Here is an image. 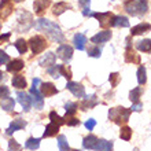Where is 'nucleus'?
I'll return each instance as SVG.
<instances>
[{"label":"nucleus","mask_w":151,"mask_h":151,"mask_svg":"<svg viewBox=\"0 0 151 151\" xmlns=\"http://www.w3.org/2000/svg\"><path fill=\"white\" fill-rule=\"evenodd\" d=\"M148 30H151V25L147 24V22H142V24L136 25L131 29V35L132 36H139V35H143Z\"/></svg>","instance_id":"nucleus-18"},{"label":"nucleus","mask_w":151,"mask_h":151,"mask_svg":"<svg viewBox=\"0 0 151 151\" xmlns=\"http://www.w3.org/2000/svg\"><path fill=\"white\" fill-rule=\"evenodd\" d=\"M109 80H110L111 87H117V85H118V83H119V80H121V76H119L118 73H110Z\"/></svg>","instance_id":"nucleus-42"},{"label":"nucleus","mask_w":151,"mask_h":151,"mask_svg":"<svg viewBox=\"0 0 151 151\" xmlns=\"http://www.w3.org/2000/svg\"><path fill=\"white\" fill-rule=\"evenodd\" d=\"M12 87L17 88V89H25L26 88V80H25L24 76L17 74L12 77Z\"/></svg>","instance_id":"nucleus-24"},{"label":"nucleus","mask_w":151,"mask_h":151,"mask_svg":"<svg viewBox=\"0 0 151 151\" xmlns=\"http://www.w3.org/2000/svg\"><path fill=\"white\" fill-rule=\"evenodd\" d=\"M113 147H114L113 142L106 140V139H99V142H98V147H96V151H113Z\"/></svg>","instance_id":"nucleus-26"},{"label":"nucleus","mask_w":151,"mask_h":151,"mask_svg":"<svg viewBox=\"0 0 151 151\" xmlns=\"http://www.w3.org/2000/svg\"><path fill=\"white\" fill-rule=\"evenodd\" d=\"M111 1H114V0H111Z\"/></svg>","instance_id":"nucleus-57"},{"label":"nucleus","mask_w":151,"mask_h":151,"mask_svg":"<svg viewBox=\"0 0 151 151\" xmlns=\"http://www.w3.org/2000/svg\"><path fill=\"white\" fill-rule=\"evenodd\" d=\"M21 150H22V146L15 139H10V142H8V151H21Z\"/></svg>","instance_id":"nucleus-41"},{"label":"nucleus","mask_w":151,"mask_h":151,"mask_svg":"<svg viewBox=\"0 0 151 151\" xmlns=\"http://www.w3.org/2000/svg\"><path fill=\"white\" fill-rule=\"evenodd\" d=\"M136 76H137V81H139V84H146V81H147V72H146V68L144 66H140L139 69H137V73H136Z\"/></svg>","instance_id":"nucleus-33"},{"label":"nucleus","mask_w":151,"mask_h":151,"mask_svg":"<svg viewBox=\"0 0 151 151\" xmlns=\"http://www.w3.org/2000/svg\"><path fill=\"white\" fill-rule=\"evenodd\" d=\"M48 6H50V0H35L33 3V8L37 15H43V12L45 11Z\"/></svg>","instance_id":"nucleus-23"},{"label":"nucleus","mask_w":151,"mask_h":151,"mask_svg":"<svg viewBox=\"0 0 151 151\" xmlns=\"http://www.w3.org/2000/svg\"><path fill=\"white\" fill-rule=\"evenodd\" d=\"M10 36H11V33H10V32H7V33H4V35H1V36H0V44H1V43H6V41H8Z\"/></svg>","instance_id":"nucleus-48"},{"label":"nucleus","mask_w":151,"mask_h":151,"mask_svg":"<svg viewBox=\"0 0 151 151\" xmlns=\"http://www.w3.org/2000/svg\"><path fill=\"white\" fill-rule=\"evenodd\" d=\"M8 96H10V89H8V87L1 85V87H0V99L3 100V99H6V98H8Z\"/></svg>","instance_id":"nucleus-44"},{"label":"nucleus","mask_w":151,"mask_h":151,"mask_svg":"<svg viewBox=\"0 0 151 151\" xmlns=\"http://www.w3.org/2000/svg\"><path fill=\"white\" fill-rule=\"evenodd\" d=\"M69 151H80V150H69Z\"/></svg>","instance_id":"nucleus-54"},{"label":"nucleus","mask_w":151,"mask_h":151,"mask_svg":"<svg viewBox=\"0 0 151 151\" xmlns=\"http://www.w3.org/2000/svg\"><path fill=\"white\" fill-rule=\"evenodd\" d=\"M28 45L30 47V50H32L33 54H35V55H37V54L43 52L44 50L47 48L48 43H47V40L44 39L43 36H33L32 39L29 40Z\"/></svg>","instance_id":"nucleus-6"},{"label":"nucleus","mask_w":151,"mask_h":151,"mask_svg":"<svg viewBox=\"0 0 151 151\" xmlns=\"http://www.w3.org/2000/svg\"><path fill=\"white\" fill-rule=\"evenodd\" d=\"M133 151H139V150H137V148H135V150H133Z\"/></svg>","instance_id":"nucleus-55"},{"label":"nucleus","mask_w":151,"mask_h":151,"mask_svg":"<svg viewBox=\"0 0 151 151\" xmlns=\"http://www.w3.org/2000/svg\"><path fill=\"white\" fill-rule=\"evenodd\" d=\"M40 92H41V95L43 98H50V96H54L58 93V89L52 83H43L41 84V87H40Z\"/></svg>","instance_id":"nucleus-14"},{"label":"nucleus","mask_w":151,"mask_h":151,"mask_svg":"<svg viewBox=\"0 0 151 151\" xmlns=\"http://www.w3.org/2000/svg\"><path fill=\"white\" fill-rule=\"evenodd\" d=\"M98 142H99V139H98L95 135H88V136H85L83 140V147L87 148V150H95L96 151Z\"/></svg>","instance_id":"nucleus-17"},{"label":"nucleus","mask_w":151,"mask_h":151,"mask_svg":"<svg viewBox=\"0 0 151 151\" xmlns=\"http://www.w3.org/2000/svg\"><path fill=\"white\" fill-rule=\"evenodd\" d=\"M17 22H18V30H19V32H28L29 29L35 25V22H33V15L30 12L25 11V10L18 11Z\"/></svg>","instance_id":"nucleus-4"},{"label":"nucleus","mask_w":151,"mask_h":151,"mask_svg":"<svg viewBox=\"0 0 151 151\" xmlns=\"http://www.w3.org/2000/svg\"><path fill=\"white\" fill-rule=\"evenodd\" d=\"M93 12L91 11V7H84L83 8V15L84 17H92Z\"/></svg>","instance_id":"nucleus-49"},{"label":"nucleus","mask_w":151,"mask_h":151,"mask_svg":"<svg viewBox=\"0 0 151 151\" xmlns=\"http://www.w3.org/2000/svg\"><path fill=\"white\" fill-rule=\"evenodd\" d=\"M142 88L140 87H136V88H133L131 92H129V99H131V102L132 103H137L139 102V98L142 96Z\"/></svg>","instance_id":"nucleus-30"},{"label":"nucleus","mask_w":151,"mask_h":151,"mask_svg":"<svg viewBox=\"0 0 151 151\" xmlns=\"http://www.w3.org/2000/svg\"><path fill=\"white\" fill-rule=\"evenodd\" d=\"M65 110H66V115H74L76 111L78 110V104L74 102H68L65 104Z\"/></svg>","instance_id":"nucleus-36"},{"label":"nucleus","mask_w":151,"mask_h":151,"mask_svg":"<svg viewBox=\"0 0 151 151\" xmlns=\"http://www.w3.org/2000/svg\"><path fill=\"white\" fill-rule=\"evenodd\" d=\"M47 72L51 77L58 78V77H60V65H54V66H51V68H48Z\"/></svg>","instance_id":"nucleus-39"},{"label":"nucleus","mask_w":151,"mask_h":151,"mask_svg":"<svg viewBox=\"0 0 151 151\" xmlns=\"http://www.w3.org/2000/svg\"><path fill=\"white\" fill-rule=\"evenodd\" d=\"M60 76H63L68 81H70V78H72V72H70V69L66 68L65 65H60Z\"/></svg>","instance_id":"nucleus-43"},{"label":"nucleus","mask_w":151,"mask_h":151,"mask_svg":"<svg viewBox=\"0 0 151 151\" xmlns=\"http://www.w3.org/2000/svg\"><path fill=\"white\" fill-rule=\"evenodd\" d=\"M131 109L127 107H114L109 110V119L113 121L117 125H122V124H127L129 121V117H131Z\"/></svg>","instance_id":"nucleus-2"},{"label":"nucleus","mask_w":151,"mask_h":151,"mask_svg":"<svg viewBox=\"0 0 151 151\" xmlns=\"http://www.w3.org/2000/svg\"><path fill=\"white\" fill-rule=\"evenodd\" d=\"M73 43H74V47L78 51H84L85 50V43H87V37L84 36L83 33H76L74 39H73Z\"/></svg>","instance_id":"nucleus-21"},{"label":"nucleus","mask_w":151,"mask_h":151,"mask_svg":"<svg viewBox=\"0 0 151 151\" xmlns=\"http://www.w3.org/2000/svg\"><path fill=\"white\" fill-rule=\"evenodd\" d=\"M15 3H19V1H24V0H14Z\"/></svg>","instance_id":"nucleus-52"},{"label":"nucleus","mask_w":151,"mask_h":151,"mask_svg":"<svg viewBox=\"0 0 151 151\" xmlns=\"http://www.w3.org/2000/svg\"><path fill=\"white\" fill-rule=\"evenodd\" d=\"M98 103H99V102H98L96 95H88V96H84L83 102L80 103V107H81V110L85 111V110H88V109H93Z\"/></svg>","instance_id":"nucleus-13"},{"label":"nucleus","mask_w":151,"mask_h":151,"mask_svg":"<svg viewBox=\"0 0 151 151\" xmlns=\"http://www.w3.org/2000/svg\"><path fill=\"white\" fill-rule=\"evenodd\" d=\"M136 47L142 52H151V40H148V39L140 40V41H137Z\"/></svg>","instance_id":"nucleus-28"},{"label":"nucleus","mask_w":151,"mask_h":151,"mask_svg":"<svg viewBox=\"0 0 151 151\" xmlns=\"http://www.w3.org/2000/svg\"><path fill=\"white\" fill-rule=\"evenodd\" d=\"M35 28L37 30L45 32V35L52 41H56V43H63L65 41V36H63V33H62V30H60V28L55 22H52V21H48L45 18H40L39 21H36Z\"/></svg>","instance_id":"nucleus-1"},{"label":"nucleus","mask_w":151,"mask_h":151,"mask_svg":"<svg viewBox=\"0 0 151 151\" xmlns=\"http://www.w3.org/2000/svg\"><path fill=\"white\" fill-rule=\"evenodd\" d=\"M110 39H111V32L106 29V30H103V32H99L98 35H95V36L91 39V41H92L93 44H96V45H98V44L107 43Z\"/></svg>","instance_id":"nucleus-15"},{"label":"nucleus","mask_w":151,"mask_h":151,"mask_svg":"<svg viewBox=\"0 0 151 151\" xmlns=\"http://www.w3.org/2000/svg\"><path fill=\"white\" fill-rule=\"evenodd\" d=\"M124 1H125V3H129V1H132V0H124Z\"/></svg>","instance_id":"nucleus-53"},{"label":"nucleus","mask_w":151,"mask_h":151,"mask_svg":"<svg viewBox=\"0 0 151 151\" xmlns=\"http://www.w3.org/2000/svg\"><path fill=\"white\" fill-rule=\"evenodd\" d=\"M92 17L99 21L100 28H103V29H107L109 26H111V21L114 18V15H113L111 12H93Z\"/></svg>","instance_id":"nucleus-7"},{"label":"nucleus","mask_w":151,"mask_h":151,"mask_svg":"<svg viewBox=\"0 0 151 151\" xmlns=\"http://www.w3.org/2000/svg\"><path fill=\"white\" fill-rule=\"evenodd\" d=\"M8 62H10L8 54H6L3 50H0V65H6V63H8Z\"/></svg>","instance_id":"nucleus-45"},{"label":"nucleus","mask_w":151,"mask_h":151,"mask_svg":"<svg viewBox=\"0 0 151 151\" xmlns=\"http://www.w3.org/2000/svg\"><path fill=\"white\" fill-rule=\"evenodd\" d=\"M139 56L136 55V52L133 51V48L131 45L127 47V51H125V62L131 63V62H139Z\"/></svg>","instance_id":"nucleus-27"},{"label":"nucleus","mask_w":151,"mask_h":151,"mask_svg":"<svg viewBox=\"0 0 151 151\" xmlns=\"http://www.w3.org/2000/svg\"><path fill=\"white\" fill-rule=\"evenodd\" d=\"M68 10H72V6L66 1H59V3H56L54 7H52V14L54 15H62L65 11H68Z\"/></svg>","instance_id":"nucleus-20"},{"label":"nucleus","mask_w":151,"mask_h":151,"mask_svg":"<svg viewBox=\"0 0 151 151\" xmlns=\"http://www.w3.org/2000/svg\"><path fill=\"white\" fill-rule=\"evenodd\" d=\"M17 98H18V102L24 109V111L28 113L30 110V107H32V98H30V95H28V93H25L22 91H18L17 92Z\"/></svg>","instance_id":"nucleus-11"},{"label":"nucleus","mask_w":151,"mask_h":151,"mask_svg":"<svg viewBox=\"0 0 151 151\" xmlns=\"http://www.w3.org/2000/svg\"><path fill=\"white\" fill-rule=\"evenodd\" d=\"M78 4L81 7H91V0H78Z\"/></svg>","instance_id":"nucleus-50"},{"label":"nucleus","mask_w":151,"mask_h":151,"mask_svg":"<svg viewBox=\"0 0 151 151\" xmlns=\"http://www.w3.org/2000/svg\"><path fill=\"white\" fill-rule=\"evenodd\" d=\"M125 10L129 15L140 17L147 12L148 1L147 0H132L129 3H125Z\"/></svg>","instance_id":"nucleus-3"},{"label":"nucleus","mask_w":151,"mask_h":151,"mask_svg":"<svg viewBox=\"0 0 151 151\" xmlns=\"http://www.w3.org/2000/svg\"><path fill=\"white\" fill-rule=\"evenodd\" d=\"M55 60H56V55L54 52H45L41 58H40L39 63L40 66H43V68H51L55 65Z\"/></svg>","instance_id":"nucleus-12"},{"label":"nucleus","mask_w":151,"mask_h":151,"mask_svg":"<svg viewBox=\"0 0 151 151\" xmlns=\"http://www.w3.org/2000/svg\"><path fill=\"white\" fill-rule=\"evenodd\" d=\"M24 66H25V63L22 59H12V60H10L7 65V72L17 73V72H19V70H22Z\"/></svg>","instance_id":"nucleus-19"},{"label":"nucleus","mask_w":151,"mask_h":151,"mask_svg":"<svg viewBox=\"0 0 151 151\" xmlns=\"http://www.w3.org/2000/svg\"><path fill=\"white\" fill-rule=\"evenodd\" d=\"M59 132V125H56L54 122H50L45 127V131H44L43 137H51V136H55L56 133Z\"/></svg>","instance_id":"nucleus-25"},{"label":"nucleus","mask_w":151,"mask_h":151,"mask_svg":"<svg viewBox=\"0 0 151 151\" xmlns=\"http://www.w3.org/2000/svg\"><path fill=\"white\" fill-rule=\"evenodd\" d=\"M25 147L28 148V150H37V148L40 147V139H37V137H30V139H28V142L25 143Z\"/></svg>","instance_id":"nucleus-32"},{"label":"nucleus","mask_w":151,"mask_h":151,"mask_svg":"<svg viewBox=\"0 0 151 151\" xmlns=\"http://www.w3.org/2000/svg\"><path fill=\"white\" fill-rule=\"evenodd\" d=\"M56 56L60 58L63 62H69L73 58V48L68 44H62L58 50H56Z\"/></svg>","instance_id":"nucleus-8"},{"label":"nucleus","mask_w":151,"mask_h":151,"mask_svg":"<svg viewBox=\"0 0 151 151\" xmlns=\"http://www.w3.org/2000/svg\"><path fill=\"white\" fill-rule=\"evenodd\" d=\"M65 124L68 125V127H76V125H80V119L73 117V115H66L63 118Z\"/></svg>","instance_id":"nucleus-40"},{"label":"nucleus","mask_w":151,"mask_h":151,"mask_svg":"<svg viewBox=\"0 0 151 151\" xmlns=\"http://www.w3.org/2000/svg\"><path fill=\"white\" fill-rule=\"evenodd\" d=\"M14 10L12 0H1L0 1V19H7Z\"/></svg>","instance_id":"nucleus-9"},{"label":"nucleus","mask_w":151,"mask_h":151,"mask_svg":"<svg viewBox=\"0 0 151 151\" xmlns=\"http://www.w3.org/2000/svg\"><path fill=\"white\" fill-rule=\"evenodd\" d=\"M119 137L125 142H129L132 137V129L129 127H122L121 131H119Z\"/></svg>","instance_id":"nucleus-35"},{"label":"nucleus","mask_w":151,"mask_h":151,"mask_svg":"<svg viewBox=\"0 0 151 151\" xmlns=\"http://www.w3.org/2000/svg\"><path fill=\"white\" fill-rule=\"evenodd\" d=\"M58 147H59V151H69L70 150L69 143H68V140H66V136L65 135L58 136Z\"/></svg>","instance_id":"nucleus-34"},{"label":"nucleus","mask_w":151,"mask_h":151,"mask_svg":"<svg viewBox=\"0 0 151 151\" xmlns=\"http://www.w3.org/2000/svg\"><path fill=\"white\" fill-rule=\"evenodd\" d=\"M0 29H1V22H0Z\"/></svg>","instance_id":"nucleus-56"},{"label":"nucleus","mask_w":151,"mask_h":151,"mask_svg":"<svg viewBox=\"0 0 151 151\" xmlns=\"http://www.w3.org/2000/svg\"><path fill=\"white\" fill-rule=\"evenodd\" d=\"M25 127H26V122H25L24 119H21V118H15V119H12V122L10 124V127L7 128V131H6V133H7V135H12L14 132L19 131V129H24Z\"/></svg>","instance_id":"nucleus-16"},{"label":"nucleus","mask_w":151,"mask_h":151,"mask_svg":"<svg viewBox=\"0 0 151 151\" xmlns=\"http://www.w3.org/2000/svg\"><path fill=\"white\" fill-rule=\"evenodd\" d=\"M50 119H51V122H54V124H56V125H63L65 124V121H63V118L60 117L59 114L56 111H51L50 113Z\"/></svg>","instance_id":"nucleus-38"},{"label":"nucleus","mask_w":151,"mask_h":151,"mask_svg":"<svg viewBox=\"0 0 151 151\" xmlns=\"http://www.w3.org/2000/svg\"><path fill=\"white\" fill-rule=\"evenodd\" d=\"M102 55V48L98 47V45H93V47L88 48V56L91 58H100Z\"/></svg>","instance_id":"nucleus-37"},{"label":"nucleus","mask_w":151,"mask_h":151,"mask_svg":"<svg viewBox=\"0 0 151 151\" xmlns=\"http://www.w3.org/2000/svg\"><path fill=\"white\" fill-rule=\"evenodd\" d=\"M1 80H4V73L0 70V81H1Z\"/></svg>","instance_id":"nucleus-51"},{"label":"nucleus","mask_w":151,"mask_h":151,"mask_svg":"<svg viewBox=\"0 0 151 151\" xmlns=\"http://www.w3.org/2000/svg\"><path fill=\"white\" fill-rule=\"evenodd\" d=\"M95 127H96V121L93 118H89L87 122H85V128H87L88 131H92Z\"/></svg>","instance_id":"nucleus-46"},{"label":"nucleus","mask_w":151,"mask_h":151,"mask_svg":"<svg viewBox=\"0 0 151 151\" xmlns=\"http://www.w3.org/2000/svg\"><path fill=\"white\" fill-rule=\"evenodd\" d=\"M66 88H68L74 96H77V98H84V96H85V88L83 87V84L74 83V81H68Z\"/></svg>","instance_id":"nucleus-10"},{"label":"nucleus","mask_w":151,"mask_h":151,"mask_svg":"<svg viewBox=\"0 0 151 151\" xmlns=\"http://www.w3.org/2000/svg\"><path fill=\"white\" fill-rule=\"evenodd\" d=\"M39 84H40V80L39 78H33V85L30 88V98H32V104L35 106V109L37 110H41L44 106V99H43V95L39 89Z\"/></svg>","instance_id":"nucleus-5"},{"label":"nucleus","mask_w":151,"mask_h":151,"mask_svg":"<svg viewBox=\"0 0 151 151\" xmlns=\"http://www.w3.org/2000/svg\"><path fill=\"white\" fill-rule=\"evenodd\" d=\"M142 107H143V104L140 103V102H137V103H133L131 107V111H140L142 110Z\"/></svg>","instance_id":"nucleus-47"},{"label":"nucleus","mask_w":151,"mask_h":151,"mask_svg":"<svg viewBox=\"0 0 151 151\" xmlns=\"http://www.w3.org/2000/svg\"><path fill=\"white\" fill-rule=\"evenodd\" d=\"M111 26H114V28H128L129 21L124 15H114V18L111 21Z\"/></svg>","instance_id":"nucleus-22"},{"label":"nucleus","mask_w":151,"mask_h":151,"mask_svg":"<svg viewBox=\"0 0 151 151\" xmlns=\"http://www.w3.org/2000/svg\"><path fill=\"white\" fill-rule=\"evenodd\" d=\"M14 106H15V100L12 99V98H10V96L1 100V109L6 110V111H12Z\"/></svg>","instance_id":"nucleus-29"},{"label":"nucleus","mask_w":151,"mask_h":151,"mask_svg":"<svg viewBox=\"0 0 151 151\" xmlns=\"http://www.w3.org/2000/svg\"><path fill=\"white\" fill-rule=\"evenodd\" d=\"M14 45H15V48L18 50V52H19V54H26L28 47H29L28 43H26L24 39H18L15 43H14Z\"/></svg>","instance_id":"nucleus-31"}]
</instances>
